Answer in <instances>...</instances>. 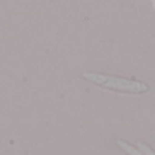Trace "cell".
I'll return each instance as SVG.
<instances>
[{
	"label": "cell",
	"mask_w": 155,
	"mask_h": 155,
	"mask_svg": "<svg viewBox=\"0 0 155 155\" xmlns=\"http://www.w3.org/2000/svg\"><path fill=\"white\" fill-rule=\"evenodd\" d=\"M83 79L93 83L95 86H99L102 88L117 93H125V94H144L150 91V86L144 82H140L136 79H128V78H120V76H110L104 75L98 72H86L83 74Z\"/></svg>",
	"instance_id": "obj_1"
},
{
	"label": "cell",
	"mask_w": 155,
	"mask_h": 155,
	"mask_svg": "<svg viewBox=\"0 0 155 155\" xmlns=\"http://www.w3.org/2000/svg\"><path fill=\"white\" fill-rule=\"evenodd\" d=\"M117 144L120 146L121 150H124L128 155H144L143 153H140V151L137 150V148H135L132 144H129V143L124 142V140H121V139H118V140H117Z\"/></svg>",
	"instance_id": "obj_2"
},
{
	"label": "cell",
	"mask_w": 155,
	"mask_h": 155,
	"mask_svg": "<svg viewBox=\"0 0 155 155\" xmlns=\"http://www.w3.org/2000/svg\"><path fill=\"white\" fill-rule=\"evenodd\" d=\"M137 150H139L140 153H143L144 155H155L153 148H150L147 144H144V143H139V144H137Z\"/></svg>",
	"instance_id": "obj_3"
},
{
	"label": "cell",
	"mask_w": 155,
	"mask_h": 155,
	"mask_svg": "<svg viewBox=\"0 0 155 155\" xmlns=\"http://www.w3.org/2000/svg\"><path fill=\"white\" fill-rule=\"evenodd\" d=\"M154 5H155V2H154Z\"/></svg>",
	"instance_id": "obj_4"
}]
</instances>
